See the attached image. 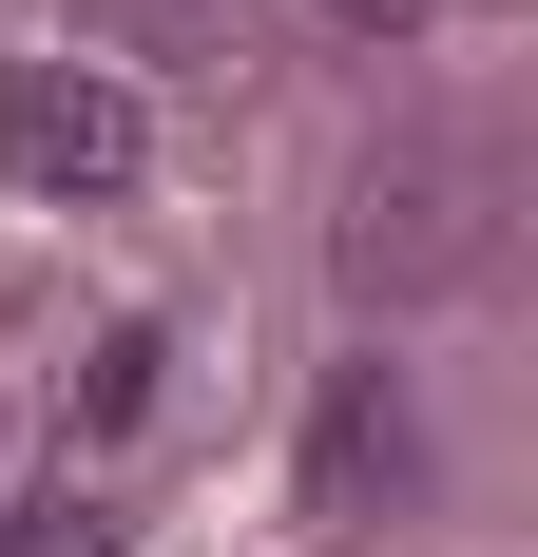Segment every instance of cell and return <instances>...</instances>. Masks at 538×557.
Returning a JSON list of instances; mask_svg holds the SVG:
<instances>
[{"label": "cell", "mask_w": 538, "mask_h": 557, "mask_svg": "<svg viewBox=\"0 0 538 557\" xmlns=\"http://www.w3.org/2000/svg\"><path fill=\"white\" fill-rule=\"evenodd\" d=\"M135 154H155V115H135V77H97V58H20L0 77V173L20 193H135Z\"/></svg>", "instance_id": "1"}, {"label": "cell", "mask_w": 538, "mask_h": 557, "mask_svg": "<svg viewBox=\"0 0 538 557\" xmlns=\"http://www.w3.org/2000/svg\"><path fill=\"white\" fill-rule=\"evenodd\" d=\"M442 193H462V154H424V173H404V193H384V173H366V212H346V288H442V270H462L481 231L442 212Z\"/></svg>", "instance_id": "2"}, {"label": "cell", "mask_w": 538, "mask_h": 557, "mask_svg": "<svg viewBox=\"0 0 538 557\" xmlns=\"http://www.w3.org/2000/svg\"><path fill=\"white\" fill-rule=\"evenodd\" d=\"M327 500H366V481H404V385H384V366H346V385H327V461H308Z\"/></svg>", "instance_id": "3"}, {"label": "cell", "mask_w": 538, "mask_h": 557, "mask_svg": "<svg viewBox=\"0 0 538 557\" xmlns=\"http://www.w3.org/2000/svg\"><path fill=\"white\" fill-rule=\"evenodd\" d=\"M155 366H173L155 327H97V366H77V443H135V423H155Z\"/></svg>", "instance_id": "4"}, {"label": "cell", "mask_w": 538, "mask_h": 557, "mask_svg": "<svg viewBox=\"0 0 538 557\" xmlns=\"http://www.w3.org/2000/svg\"><path fill=\"white\" fill-rule=\"evenodd\" d=\"M0 557H115V500L77 481V461H58L39 500H0Z\"/></svg>", "instance_id": "5"}, {"label": "cell", "mask_w": 538, "mask_h": 557, "mask_svg": "<svg viewBox=\"0 0 538 557\" xmlns=\"http://www.w3.org/2000/svg\"><path fill=\"white\" fill-rule=\"evenodd\" d=\"M327 20H346V39H404V20H424V0H327Z\"/></svg>", "instance_id": "6"}]
</instances>
